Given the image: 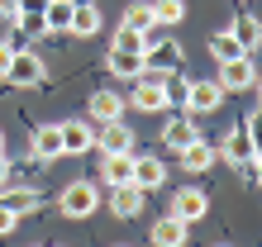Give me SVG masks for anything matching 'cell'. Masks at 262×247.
Wrapping results in <instances>:
<instances>
[{
    "label": "cell",
    "mask_w": 262,
    "mask_h": 247,
    "mask_svg": "<svg viewBox=\"0 0 262 247\" xmlns=\"http://www.w3.org/2000/svg\"><path fill=\"white\" fill-rule=\"evenodd\" d=\"M124 105H134V110H143V114H162L167 105H172V86H167V76L143 71V76L134 81V95H129Z\"/></svg>",
    "instance_id": "cell-1"
},
{
    "label": "cell",
    "mask_w": 262,
    "mask_h": 247,
    "mask_svg": "<svg viewBox=\"0 0 262 247\" xmlns=\"http://www.w3.org/2000/svg\"><path fill=\"white\" fill-rule=\"evenodd\" d=\"M57 205H62L67 219H86V214H96V209H100V190H96L91 181H72Z\"/></svg>",
    "instance_id": "cell-2"
},
{
    "label": "cell",
    "mask_w": 262,
    "mask_h": 247,
    "mask_svg": "<svg viewBox=\"0 0 262 247\" xmlns=\"http://www.w3.org/2000/svg\"><path fill=\"white\" fill-rule=\"evenodd\" d=\"M181 67V48L172 38H158V43H143V71H158V76H167V71H177Z\"/></svg>",
    "instance_id": "cell-3"
},
{
    "label": "cell",
    "mask_w": 262,
    "mask_h": 247,
    "mask_svg": "<svg viewBox=\"0 0 262 247\" xmlns=\"http://www.w3.org/2000/svg\"><path fill=\"white\" fill-rule=\"evenodd\" d=\"M224 105V86L220 81H186V114H210Z\"/></svg>",
    "instance_id": "cell-4"
},
{
    "label": "cell",
    "mask_w": 262,
    "mask_h": 247,
    "mask_svg": "<svg viewBox=\"0 0 262 247\" xmlns=\"http://www.w3.org/2000/svg\"><path fill=\"white\" fill-rule=\"evenodd\" d=\"M91 147H100L105 157H110V152H134V129L124 119H110V124L96 129V143H91Z\"/></svg>",
    "instance_id": "cell-5"
},
{
    "label": "cell",
    "mask_w": 262,
    "mask_h": 247,
    "mask_svg": "<svg viewBox=\"0 0 262 247\" xmlns=\"http://www.w3.org/2000/svg\"><path fill=\"white\" fill-rule=\"evenodd\" d=\"M253 81H257L253 53H243V57H229V62H220V86H224V90H248Z\"/></svg>",
    "instance_id": "cell-6"
},
{
    "label": "cell",
    "mask_w": 262,
    "mask_h": 247,
    "mask_svg": "<svg viewBox=\"0 0 262 247\" xmlns=\"http://www.w3.org/2000/svg\"><path fill=\"white\" fill-rule=\"evenodd\" d=\"M5 76H10L14 86H38V81H43V57H38V53H19V48H14V53H10Z\"/></svg>",
    "instance_id": "cell-7"
},
{
    "label": "cell",
    "mask_w": 262,
    "mask_h": 247,
    "mask_svg": "<svg viewBox=\"0 0 262 247\" xmlns=\"http://www.w3.org/2000/svg\"><path fill=\"white\" fill-rule=\"evenodd\" d=\"M177 157H181V166H186V171L200 176V171H210V166L220 162V143H210V138H195V143H186Z\"/></svg>",
    "instance_id": "cell-8"
},
{
    "label": "cell",
    "mask_w": 262,
    "mask_h": 247,
    "mask_svg": "<svg viewBox=\"0 0 262 247\" xmlns=\"http://www.w3.org/2000/svg\"><path fill=\"white\" fill-rule=\"evenodd\" d=\"M205 209H210V195L200 190V185H181L177 200H172V214H177V219H186V224L205 219Z\"/></svg>",
    "instance_id": "cell-9"
},
{
    "label": "cell",
    "mask_w": 262,
    "mask_h": 247,
    "mask_svg": "<svg viewBox=\"0 0 262 247\" xmlns=\"http://www.w3.org/2000/svg\"><path fill=\"white\" fill-rule=\"evenodd\" d=\"M186 233H191V224H186V219H177V214H162V219L148 228L152 247H186Z\"/></svg>",
    "instance_id": "cell-10"
},
{
    "label": "cell",
    "mask_w": 262,
    "mask_h": 247,
    "mask_svg": "<svg viewBox=\"0 0 262 247\" xmlns=\"http://www.w3.org/2000/svg\"><path fill=\"white\" fill-rule=\"evenodd\" d=\"M143 200H148V190H138L134 181L110 185V214H115V219H134V214L143 209Z\"/></svg>",
    "instance_id": "cell-11"
},
{
    "label": "cell",
    "mask_w": 262,
    "mask_h": 247,
    "mask_svg": "<svg viewBox=\"0 0 262 247\" xmlns=\"http://www.w3.org/2000/svg\"><path fill=\"white\" fill-rule=\"evenodd\" d=\"M0 205H5L10 214H34L38 209V190L34 185H19V181H5L0 185Z\"/></svg>",
    "instance_id": "cell-12"
},
{
    "label": "cell",
    "mask_w": 262,
    "mask_h": 247,
    "mask_svg": "<svg viewBox=\"0 0 262 247\" xmlns=\"http://www.w3.org/2000/svg\"><path fill=\"white\" fill-rule=\"evenodd\" d=\"M57 129H62V152H72V157L91 152V143H96V129H91L86 119H67V124H57Z\"/></svg>",
    "instance_id": "cell-13"
},
{
    "label": "cell",
    "mask_w": 262,
    "mask_h": 247,
    "mask_svg": "<svg viewBox=\"0 0 262 247\" xmlns=\"http://www.w3.org/2000/svg\"><path fill=\"white\" fill-rule=\"evenodd\" d=\"M195 138H200V129H195L191 114H172V119L162 124V143L172 147V152H181L186 143H195Z\"/></svg>",
    "instance_id": "cell-14"
},
{
    "label": "cell",
    "mask_w": 262,
    "mask_h": 247,
    "mask_svg": "<svg viewBox=\"0 0 262 247\" xmlns=\"http://www.w3.org/2000/svg\"><path fill=\"white\" fill-rule=\"evenodd\" d=\"M29 152H34L38 162H57V157H62V129H57V124H43V129H34V143H29Z\"/></svg>",
    "instance_id": "cell-15"
},
{
    "label": "cell",
    "mask_w": 262,
    "mask_h": 247,
    "mask_svg": "<svg viewBox=\"0 0 262 247\" xmlns=\"http://www.w3.org/2000/svg\"><path fill=\"white\" fill-rule=\"evenodd\" d=\"M129 181L138 185V190H158V185L167 181V166H162V157H134V171H129Z\"/></svg>",
    "instance_id": "cell-16"
},
{
    "label": "cell",
    "mask_w": 262,
    "mask_h": 247,
    "mask_svg": "<svg viewBox=\"0 0 262 247\" xmlns=\"http://www.w3.org/2000/svg\"><path fill=\"white\" fill-rule=\"evenodd\" d=\"M91 119H96V124L124 119V95H115V90H96V95H91Z\"/></svg>",
    "instance_id": "cell-17"
},
{
    "label": "cell",
    "mask_w": 262,
    "mask_h": 247,
    "mask_svg": "<svg viewBox=\"0 0 262 247\" xmlns=\"http://www.w3.org/2000/svg\"><path fill=\"white\" fill-rule=\"evenodd\" d=\"M67 34H72V38H96V34H100V10H96V5H72Z\"/></svg>",
    "instance_id": "cell-18"
},
{
    "label": "cell",
    "mask_w": 262,
    "mask_h": 247,
    "mask_svg": "<svg viewBox=\"0 0 262 247\" xmlns=\"http://www.w3.org/2000/svg\"><path fill=\"white\" fill-rule=\"evenodd\" d=\"M220 157H229V162H253L257 157V143H253V133L248 129H238V133H229V143H224V152H220Z\"/></svg>",
    "instance_id": "cell-19"
},
{
    "label": "cell",
    "mask_w": 262,
    "mask_h": 247,
    "mask_svg": "<svg viewBox=\"0 0 262 247\" xmlns=\"http://www.w3.org/2000/svg\"><path fill=\"white\" fill-rule=\"evenodd\" d=\"M110 76H124V81H138V76H143V53H115L110 48Z\"/></svg>",
    "instance_id": "cell-20"
},
{
    "label": "cell",
    "mask_w": 262,
    "mask_h": 247,
    "mask_svg": "<svg viewBox=\"0 0 262 247\" xmlns=\"http://www.w3.org/2000/svg\"><path fill=\"white\" fill-rule=\"evenodd\" d=\"M38 14H43V29H48V34H67V24H72V0H48Z\"/></svg>",
    "instance_id": "cell-21"
},
{
    "label": "cell",
    "mask_w": 262,
    "mask_h": 247,
    "mask_svg": "<svg viewBox=\"0 0 262 247\" xmlns=\"http://www.w3.org/2000/svg\"><path fill=\"white\" fill-rule=\"evenodd\" d=\"M129 171H134V152H110V157H105V166H100L105 185H124Z\"/></svg>",
    "instance_id": "cell-22"
},
{
    "label": "cell",
    "mask_w": 262,
    "mask_h": 247,
    "mask_svg": "<svg viewBox=\"0 0 262 247\" xmlns=\"http://www.w3.org/2000/svg\"><path fill=\"white\" fill-rule=\"evenodd\" d=\"M229 34L238 38V48H243V53H253V48H257V38H262V19H253V14H238Z\"/></svg>",
    "instance_id": "cell-23"
},
{
    "label": "cell",
    "mask_w": 262,
    "mask_h": 247,
    "mask_svg": "<svg viewBox=\"0 0 262 247\" xmlns=\"http://www.w3.org/2000/svg\"><path fill=\"white\" fill-rule=\"evenodd\" d=\"M152 5V24H181L186 19V0H148Z\"/></svg>",
    "instance_id": "cell-24"
},
{
    "label": "cell",
    "mask_w": 262,
    "mask_h": 247,
    "mask_svg": "<svg viewBox=\"0 0 262 247\" xmlns=\"http://www.w3.org/2000/svg\"><path fill=\"white\" fill-rule=\"evenodd\" d=\"M124 29H134V34H148L152 29V5L148 0H134V5L124 10Z\"/></svg>",
    "instance_id": "cell-25"
},
{
    "label": "cell",
    "mask_w": 262,
    "mask_h": 247,
    "mask_svg": "<svg viewBox=\"0 0 262 247\" xmlns=\"http://www.w3.org/2000/svg\"><path fill=\"white\" fill-rule=\"evenodd\" d=\"M210 57H214V62H229V57H243V48H238V38L224 29V34L210 38Z\"/></svg>",
    "instance_id": "cell-26"
},
{
    "label": "cell",
    "mask_w": 262,
    "mask_h": 247,
    "mask_svg": "<svg viewBox=\"0 0 262 247\" xmlns=\"http://www.w3.org/2000/svg\"><path fill=\"white\" fill-rule=\"evenodd\" d=\"M143 43H148V34H134V29L119 24V34H115L110 48H115V53H143Z\"/></svg>",
    "instance_id": "cell-27"
},
{
    "label": "cell",
    "mask_w": 262,
    "mask_h": 247,
    "mask_svg": "<svg viewBox=\"0 0 262 247\" xmlns=\"http://www.w3.org/2000/svg\"><path fill=\"white\" fill-rule=\"evenodd\" d=\"M48 0H14V14H38Z\"/></svg>",
    "instance_id": "cell-28"
},
{
    "label": "cell",
    "mask_w": 262,
    "mask_h": 247,
    "mask_svg": "<svg viewBox=\"0 0 262 247\" xmlns=\"http://www.w3.org/2000/svg\"><path fill=\"white\" fill-rule=\"evenodd\" d=\"M14 224H19V214H10L5 205H0V238H5V233H10V228H14Z\"/></svg>",
    "instance_id": "cell-29"
},
{
    "label": "cell",
    "mask_w": 262,
    "mask_h": 247,
    "mask_svg": "<svg viewBox=\"0 0 262 247\" xmlns=\"http://www.w3.org/2000/svg\"><path fill=\"white\" fill-rule=\"evenodd\" d=\"M10 53H14V43H0V76H5V67H10Z\"/></svg>",
    "instance_id": "cell-30"
},
{
    "label": "cell",
    "mask_w": 262,
    "mask_h": 247,
    "mask_svg": "<svg viewBox=\"0 0 262 247\" xmlns=\"http://www.w3.org/2000/svg\"><path fill=\"white\" fill-rule=\"evenodd\" d=\"M10 181V162H5V152H0V185Z\"/></svg>",
    "instance_id": "cell-31"
},
{
    "label": "cell",
    "mask_w": 262,
    "mask_h": 247,
    "mask_svg": "<svg viewBox=\"0 0 262 247\" xmlns=\"http://www.w3.org/2000/svg\"><path fill=\"white\" fill-rule=\"evenodd\" d=\"M0 14H14V0H0Z\"/></svg>",
    "instance_id": "cell-32"
},
{
    "label": "cell",
    "mask_w": 262,
    "mask_h": 247,
    "mask_svg": "<svg viewBox=\"0 0 262 247\" xmlns=\"http://www.w3.org/2000/svg\"><path fill=\"white\" fill-rule=\"evenodd\" d=\"M0 152H5V133H0Z\"/></svg>",
    "instance_id": "cell-33"
},
{
    "label": "cell",
    "mask_w": 262,
    "mask_h": 247,
    "mask_svg": "<svg viewBox=\"0 0 262 247\" xmlns=\"http://www.w3.org/2000/svg\"><path fill=\"white\" fill-rule=\"evenodd\" d=\"M214 247H229V242H214Z\"/></svg>",
    "instance_id": "cell-34"
},
{
    "label": "cell",
    "mask_w": 262,
    "mask_h": 247,
    "mask_svg": "<svg viewBox=\"0 0 262 247\" xmlns=\"http://www.w3.org/2000/svg\"><path fill=\"white\" fill-rule=\"evenodd\" d=\"M119 247H124V242H119Z\"/></svg>",
    "instance_id": "cell-35"
}]
</instances>
